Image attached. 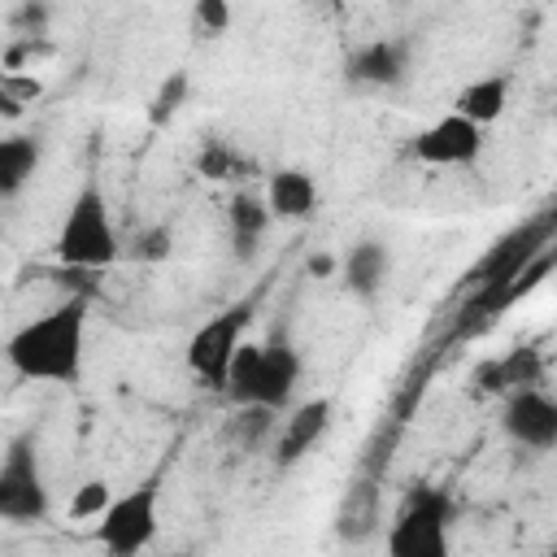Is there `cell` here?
<instances>
[{"label":"cell","instance_id":"15","mask_svg":"<svg viewBox=\"0 0 557 557\" xmlns=\"http://www.w3.org/2000/svg\"><path fill=\"white\" fill-rule=\"evenodd\" d=\"M505 104H509V83H505L500 74H492V78H474V83H466V87L457 91L453 113L470 117L474 126H492V122L505 113Z\"/></svg>","mask_w":557,"mask_h":557},{"label":"cell","instance_id":"18","mask_svg":"<svg viewBox=\"0 0 557 557\" xmlns=\"http://www.w3.org/2000/svg\"><path fill=\"white\" fill-rule=\"evenodd\" d=\"M274 426V409L265 405H235V418H231V435L244 440V444H257L261 435H270Z\"/></svg>","mask_w":557,"mask_h":557},{"label":"cell","instance_id":"22","mask_svg":"<svg viewBox=\"0 0 557 557\" xmlns=\"http://www.w3.org/2000/svg\"><path fill=\"white\" fill-rule=\"evenodd\" d=\"M196 22H200L209 35L231 30V0H196Z\"/></svg>","mask_w":557,"mask_h":557},{"label":"cell","instance_id":"8","mask_svg":"<svg viewBox=\"0 0 557 557\" xmlns=\"http://www.w3.org/2000/svg\"><path fill=\"white\" fill-rule=\"evenodd\" d=\"M500 426L513 444L548 453L557 444V400L540 387H513L500 409Z\"/></svg>","mask_w":557,"mask_h":557},{"label":"cell","instance_id":"24","mask_svg":"<svg viewBox=\"0 0 557 557\" xmlns=\"http://www.w3.org/2000/svg\"><path fill=\"white\" fill-rule=\"evenodd\" d=\"M139 257L144 261H165L170 257V231L165 226H152L139 235Z\"/></svg>","mask_w":557,"mask_h":557},{"label":"cell","instance_id":"2","mask_svg":"<svg viewBox=\"0 0 557 557\" xmlns=\"http://www.w3.org/2000/svg\"><path fill=\"white\" fill-rule=\"evenodd\" d=\"M57 257L74 270H104L117 261V231L96 183H83L78 196L70 200L57 231Z\"/></svg>","mask_w":557,"mask_h":557},{"label":"cell","instance_id":"6","mask_svg":"<svg viewBox=\"0 0 557 557\" xmlns=\"http://www.w3.org/2000/svg\"><path fill=\"white\" fill-rule=\"evenodd\" d=\"M248 318H252V305H248V300H244V305H231V309L213 313V318L187 339V366H191V374H196L205 387H218V392H222L226 366H231L235 348L244 344Z\"/></svg>","mask_w":557,"mask_h":557},{"label":"cell","instance_id":"19","mask_svg":"<svg viewBox=\"0 0 557 557\" xmlns=\"http://www.w3.org/2000/svg\"><path fill=\"white\" fill-rule=\"evenodd\" d=\"M183 96H187V70H174V74L161 83V91H157V100H152V109H148L152 126H165V122L178 113Z\"/></svg>","mask_w":557,"mask_h":557},{"label":"cell","instance_id":"4","mask_svg":"<svg viewBox=\"0 0 557 557\" xmlns=\"http://www.w3.org/2000/svg\"><path fill=\"white\" fill-rule=\"evenodd\" d=\"M157 500H161L157 483H139V487L113 496L104 505V513L96 518L100 522L96 527V540L104 544V553L131 557V553L148 548L157 540Z\"/></svg>","mask_w":557,"mask_h":557},{"label":"cell","instance_id":"11","mask_svg":"<svg viewBox=\"0 0 557 557\" xmlns=\"http://www.w3.org/2000/svg\"><path fill=\"white\" fill-rule=\"evenodd\" d=\"M409 74V48L400 39H374L352 52L348 78L361 87H400Z\"/></svg>","mask_w":557,"mask_h":557},{"label":"cell","instance_id":"25","mask_svg":"<svg viewBox=\"0 0 557 557\" xmlns=\"http://www.w3.org/2000/svg\"><path fill=\"white\" fill-rule=\"evenodd\" d=\"M331 270H335V257H326V252L309 257V274H331Z\"/></svg>","mask_w":557,"mask_h":557},{"label":"cell","instance_id":"16","mask_svg":"<svg viewBox=\"0 0 557 557\" xmlns=\"http://www.w3.org/2000/svg\"><path fill=\"white\" fill-rule=\"evenodd\" d=\"M226 218H231L235 257H239V261H252V257H257V244H261V235H265V226H270L265 200H261V196H235L231 209H226Z\"/></svg>","mask_w":557,"mask_h":557},{"label":"cell","instance_id":"3","mask_svg":"<svg viewBox=\"0 0 557 557\" xmlns=\"http://www.w3.org/2000/svg\"><path fill=\"white\" fill-rule=\"evenodd\" d=\"M448 522H453L448 492L422 487L396 513L387 531V553L392 557H448Z\"/></svg>","mask_w":557,"mask_h":557},{"label":"cell","instance_id":"10","mask_svg":"<svg viewBox=\"0 0 557 557\" xmlns=\"http://www.w3.org/2000/svg\"><path fill=\"white\" fill-rule=\"evenodd\" d=\"M326 426H331V400H326V396L296 405V409L283 418V426H278L274 461H278V466H296L305 453H313V444L326 435Z\"/></svg>","mask_w":557,"mask_h":557},{"label":"cell","instance_id":"21","mask_svg":"<svg viewBox=\"0 0 557 557\" xmlns=\"http://www.w3.org/2000/svg\"><path fill=\"white\" fill-rule=\"evenodd\" d=\"M196 170L205 174V178H231V170H235V157H231V148L226 144H205V152H200V161H196Z\"/></svg>","mask_w":557,"mask_h":557},{"label":"cell","instance_id":"1","mask_svg":"<svg viewBox=\"0 0 557 557\" xmlns=\"http://www.w3.org/2000/svg\"><path fill=\"white\" fill-rule=\"evenodd\" d=\"M87 352V300H65L44 318L17 326L4 344V361L13 374L35 383H74L83 374Z\"/></svg>","mask_w":557,"mask_h":557},{"label":"cell","instance_id":"9","mask_svg":"<svg viewBox=\"0 0 557 557\" xmlns=\"http://www.w3.org/2000/svg\"><path fill=\"white\" fill-rule=\"evenodd\" d=\"M479 152H483V126H474L461 113H444L413 135V157L426 165H474Z\"/></svg>","mask_w":557,"mask_h":557},{"label":"cell","instance_id":"13","mask_svg":"<svg viewBox=\"0 0 557 557\" xmlns=\"http://www.w3.org/2000/svg\"><path fill=\"white\" fill-rule=\"evenodd\" d=\"M265 209H270V218H283V222L313 218V209H318V183H313V174L309 170H296V165L270 174V183H265Z\"/></svg>","mask_w":557,"mask_h":557},{"label":"cell","instance_id":"17","mask_svg":"<svg viewBox=\"0 0 557 557\" xmlns=\"http://www.w3.org/2000/svg\"><path fill=\"white\" fill-rule=\"evenodd\" d=\"M540 374H544V361H540V352H535V348H513L505 361H496V366L479 370V379H487V383H483L487 392L535 387V383H540Z\"/></svg>","mask_w":557,"mask_h":557},{"label":"cell","instance_id":"14","mask_svg":"<svg viewBox=\"0 0 557 557\" xmlns=\"http://www.w3.org/2000/svg\"><path fill=\"white\" fill-rule=\"evenodd\" d=\"M39 139L35 135H0V200L17 196L39 170Z\"/></svg>","mask_w":557,"mask_h":557},{"label":"cell","instance_id":"20","mask_svg":"<svg viewBox=\"0 0 557 557\" xmlns=\"http://www.w3.org/2000/svg\"><path fill=\"white\" fill-rule=\"evenodd\" d=\"M109 500H113V487H109L104 479H87V483L70 496V518H78V522H83V518H100Z\"/></svg>","mask_w":557,"mask_h":557},{"label":"cell","instance_id":"12","mask_svg":"<svg viewBox=\"0 0 557 557\" xmlns=\"http://www.w3.org/2000/svg\"><path fill=\"white\" fill-rule=\"evenodd\" d=\"M387 274H392V252H387V244H379V239H357V244L344 252V261H339V278H344V287H348L357 300H374V296L383 292Z\"/></svg>","mask_w":557,"mask_h":557},{"label":"cell","instance_id":"23","mask_svg":"<svg viewBox=\"0 0 557 557\" xmlns=\"http://www.w3.org/2000/svg\"><path fill=\"white\" fill-rule=\"evenodd\" d=\"M44 26H48V0H22V9L13 13V30L44 35Z\"/></svg>","mask_w":557,"mask_h":557},{"label":"cell","instance_id":"7","mask_svg":"<svg viewBox=\"0 0 557 557\" xmlns=\"http://www.w3.org/2000/svg\"><path fill=\"white\" fill-rule=\"evenodd\" d=\"M296 383H300V352L292 348V339L283 331H274L265 344H257V370H252L248 405H265L278 413V409H287Z\"/></svg>","mask_w":557,"mask_h":557},{"label":"cell","instance_id":"5","mask_svg":"<svg viewBox=\"0 0 557 557\" xmlns=\"http://www.w3.org/2000/svg\"><path fill=\"white\" fill-rule=\"evenodd\" d=\"M44 513H48V483H44L35 444L22 435L9 444V453L0 461V522L30 527Z\"/></svg>","mask_w":557,"mask_h":557}]
</instances>
